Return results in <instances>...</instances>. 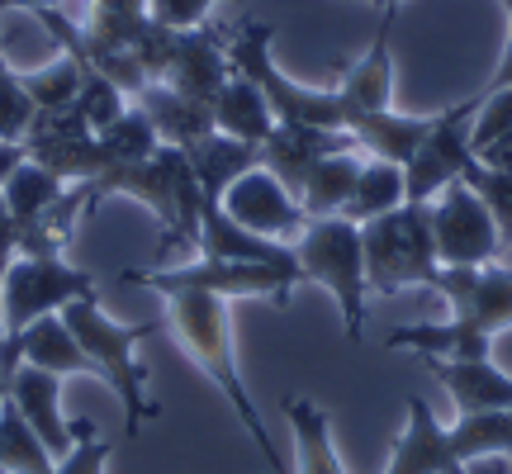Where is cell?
Here are the masks:
<instances>
[{
    "label": "cell",
    "mask_w": 512,
    "mask_h": 474,
    "mask_svg": "<svg viewBox=\"0 0 512 474\" xmlns=\"http://www.w3.org/2000/svg\"><path fill=\"white\" fill-rule=\"evenodd\" d=\"M361 242H366V285L375 294H399V290H432L441 261H437V237H432V204H399L380 219L361 223Z\"/></svg>",
    "instance_id": "cell-7"
},
{
    "label": "cell",
    "mask_w": 512,
    "mask_h": 474,
    "mask_svg": "<svg viewBox=\"0 0 512 474\" xmlns=\"http://www.w3.org/2000/svg\"><path fill=\"white\" fill-rule=\"evenodd\" d=\"M427 365V375L441 380V389L456 399V413H508L512 408V375L503 365L489 361H446V356H418Z\"/></svg>",
    "instance_id": "cell-19"
},
{
    "label": "cell",
    "mask_w": 512,
    "mask_h": 474,
    "mask_svg": "<svg viewBox=\"0 0 512 474\" xmlns=\"http://www.w3.org/2000/svg\"><path fill=\"white\" fill-rule=\"evenodd\" d=\"M366 166V152H337V157H323L304 176V190H299V204L309 219H337L347 209L351 190H356V176Z\"/></svg>",
    "instance_id": "cell-27"
},
{
    "label": "cell",
    "mask_w": 512,
    "mask_h": 474,
    "mask_svg": "<svg viewBox=\"0 0 512 474\" xmlns=\"http://www.w3.org/2000/svg\"><path fill=\"white\" fill-rule=\"evenodd\" d=\"M10 403L19 408V418L29 422V432L38 437V446L53 460L72 456V422L62 418V375L38 370V365H19L10 375Z\"/></svg>",
    "instance_id": "cell-16"
},
{
    "label": "cell",
    "mask_w": 512,
    "mask_h": 474,
    "mask_svg": "<svg viewBox=\"0 0 512 474\" xmlns=\"http://www.w3.org/2000/svg\"><path fill=\"white\" fill-rule=\"evenodd\" d=\"M294 261L299 275L323 285L342 309V328L347 342L366 337V242H361V223L351 219H309V228L294 242Z\"/></svg>",
    "instance_id": "cell-6"
},
{
    "label": "cell",
    "mask_w": 512,
    "mask_h": 474,
    "mask_svg": "<svg viewBox=\"0 0 512 474\" xmlns=\"http://www.w3.org/2000/svg\"><path fill=\"white\" fill-rule=\"evenodd\" d=\"M0 474H57V460L10 403V370H0Z\"/></svg>",
    "instance_id": "cell-29"
},
{
    "label": "cell",
    "mask_w": 512,
    "mask_h": 474,
    "mask_svg": "<svg viewBox=\"0 0 512 474\" xmlns=\"http://www.w3.org/2000/svg\"><path fill=\"white\" fill-rule=\"evenodd\" d=\"M508 5V48H503V57H498L494 76H489V86L484 91H498V86H512V0H503Z\"/></svg>",
    "instance_id": "cell-42"
},
{
    "label": "cell",
    "mask_w": 512,
    "mask_h": 474,
    "mask_svg": "<svg viewBox=\"0 0 512 474\" xmlns=\"http://www.w3.org/2000/svg\"><path fill=\"white\" fill-rule=\"evenodd\" d=\"M72 456L57 460V474H105V460H110V446L100 441V432H95L91 418H76L72 422Z\"/></svg>",
    "instance_id": "cell-37"
},
{
    "label": "cell",
    "mask_w": 512,
    "mask_h": 474,
    "mask_svg": "<svg viewBox=\"0 0 512 474\" xmlns=\"http://www.w3.org/2000/svg\"><path fill=\"white\" fill-rule=\"evenodd\" d=\"M271 38L275 29L271 24H261V19H247L238 34L228 38V62H233V72L247 76L261 86L266 95V105H271L275 124H309V128H347L351 124V110L347 100L332 91H318V86H299L290 76L275 67L271 57Z\"/></svg>",
    "instance_id": "cell-8"
},
{
    "label": "cell",
    "mask_w": 512,
    "mask_h": 474,
    "mask_svg": "<svg viewBox=\"0 0 512 474\" xmlns=\"http://www.w3.org/2000/svg\"><path fill=\"white\" fill-rule=\"evenodd\" d=\"M162 299H166V328L176 332V342L185 347V356H190V361L200 365L204 375L223 389V399L233 403V413L242 418L247 437L256 441V451H261V460L271 465V474H294L290 465L280 460L271 432H266V422H261L252 394H247V384H242V375H238L233 313H228L233 299L209 294V290H171V294H162Z\"/></svg>",
    "instance_id": "cell-2"
},
{
    "label": "cell",
    "mask_w": 512,
    "mask_h": 474,
    "mask_svg": "<svg viewBox=\"0 0 512 474\" xmlns=\"http://www.w3.org/2000/svg\"><path fill=\"white\" fill-rule=\"evenodd\" d=\"M81 200L86 209L105 200V195H128L143 209H152V219L162 223V252L171 247H195L200 242V219H204V195L200 181L190 171V157L181 147H157L147 162H124L110 166L105 176L95 181H81Z\"/></svg>",
    "instance_id": "cell-3"
},
{
    "label": "cell",
    "mask_w": 512,
    "mask_h": 474,
    "mask_svg": "<svg viewBox=\"0 0 512 474\" xmlns=\"http://www.w3.org/2000/svg\"><path fill=\"white\" fill-rule=\"evenodd\" d=\"M432 237H437L441 266H489L503 252V233L489 204L465 181H451L432 200Z\"/></svg>",
    "instance_id": "cell-12"
},
{
    "label": "cell",
    "mask_w": 512,
    "mask_h": 474,
    "mask_svg": "<svg viewBox=\"0 0 512 474\" xmlns=\"http://www.w3.org/2000/svg\"><path fill=\"white\" fill-rule=\"evenodd\" d=\"M200 256L209 261H261V266H285V271H299L290 242H271L261 233H247L238 219L223 214V204H204L200 219Z\"/></svg>",
    "instance_id": "cell-21"
},
{
    "label": "cell",
    "mask_w": 512,
    "mask_h": 474,
    "mask_svg": "<svg viewBox=\"0 0 512 474\" xmlns=\"http://www.w3.org/2000/svg\"><path fill=\"white\" fill-rule=\"evenodd\" d=\"M370 5H375V10H399L403 0H370Z\"/></svg>",
    "instance_id": "cell-45"
},
{
    "label": "cell",
    "mask_w": 512,
    "mask_h": 474,
    "mask_svg": "<svg viewBox=\"0 0 512 474\" xmlns=\"http://www.w3.org/2000/svg\"><path fill=\"white\" fill-rule=\"evenodd\" d=\"M19 81H24V91H29V100H34L38 110H72L76 91L86 81V62L57 53V62L38 67V72H19Z\"/></svg>",
    "instance_id": "cell-32"
},
{
    "label": "cell",
    "mask_w": 512,
    "mask_h": 474,
    "mask_svg": "<svg viewBox=\"0 0 512 474\" xmlns=\"http://www.w3.org/2000/svg\"><path fill=\"white\" fill-rule=\"evenodd\" d=\"M214 128L228 133V138H238V143H256V147L266 143L275 133V114H271V105H266L261 86L238 72L228 76V86H223L219 100H214Z\"/></svg>",
    "instance_id": "cell-26"
},
{
    "label": "cell",
    "mask_w": 512,
    "mask_h": 474,
    "mask_svg": "<svg viewBox=\"0 0 512 474\" xmlns=\"http://www.w3.org/2000/svg\"><path fill=\"white\" fill-rule=\"evenodd\" d=\"M0 72H10V62H5V53H0Z\"/></svg>",
    "instance_id": "cell-47"
},
{
    "label": "cell",
    "mask_w": 512,
    "mask_h": 474,
    "mask_svg": "<svg viewBox=\"0 0 512 474\" xmlns=\"http://www.w3.org/2000/svg\"><path fill=\"white\" fill-rule=\"evenodd\" d=\"M100 143H105V152H110L114 166H124V162H147V157L162 147V138H157L152 119H147L138 105H128V110L100 133Z\"/></svg>",
    "instance_id": "cell-33"
},
{
    "label": "cell",
    "mask_w": 512,
    "mask_h": 474,
    "mask_svg": "<svg viewBox=\"0 0 512 474\" xmlns=\"http://www.w3.org/2000/svg\"><path fill=\"white\" fill-rule=\"evenodd\" d=\"M34 119H38V105L29 100L19 72L15 67L0 72V143H24L29 128H34Z\"/></svg>",
    "instance_id": "cell-36"
},
{
    "label": "cell",
    "mask_w": 512,
    "mask_h": 474,
    "mask_svg": "<svg viewBox=\"0 0 512 474\" xmlns=\"http://www.w3.org/2000/svg\"><path fill=\"white\" fill-rule=\"evenodd\" d=\"M228 76H233V62H228L223 38L200 24V29H185V34L176 38L171 72H166V81H157V86H171L176 95L214 110V100H219V91L228 86Z\"/></svg>",
    "instance_id": "cell-17"
},
{
    "label": "cell",
    "mask_w": 512,
    "mask_h": 474,
    "mask_svg": "<svg viewBox=\"0 0 512 474\" xmlns=\"http://www.w3.org/2000/svg\"><path fill=\"white\" fill-rule=\"evenodd\" d=\"M479 166H489V171H512V128L503 133V138H494V143H484L475 152Z\"/></svg>",
    "instance_id": "cell-41"
},
{
    "label": "cell",
    "mask_w": 512,
    "mask_h": 474,
    "mask_svg": "<svg viewBox=\"0 0 512 474\" xmlns=\"http://www.w3.org/2000/svg\"><path fill=\"white\" fill-rule=\"evenodd\" d=\"M460 181H465L479 200L489 204L498 233H503V247H512V171H489V166L470 162L465 171H460Z\"/></svg>",
    "instance_id": "cell-34"
},
{
    "label": "cell",
    "mask_w": 512,
    "mask_h": 474,
    "mask_svg": "<svg viewBox=\"0 0 512 474\" xmlns=\"http://www.w3.org/2000/svg\"><path fill=\"white\" fill-rule=\"evenodd\" d=\"M432 290L446 294V323H408L384 337L389 351L446 356V361H489L494 337L512 328V266H441Z\"/></svg>",
    "instance_id": "cell-1"
},
{
    "label": "cell",
    "mask_w": 512,
    "mask_h": 474,
    "mask_svg": "<svg viewBox=\"0 0 512 474\" xmlns=\"http://www.w3.org/2000/svg\"><path fill=\"white\" fill-rule=\"evenodd\" d=\"M304 275L285 271V266H261V261H185L171 271H152V266H133L124 271V285H143V290L171 294V290H209L223 299H271V304H290L294 285Z\"/></svg>",
    "instance_id": "cell-9"
},
{
    "label": "cell",
    "mask_w": 512,
    "mask_h": 474,
    "mask_svg": "<svg viewBox=\"0 0 512 474\" xmlns=\"http://www.w3.org/2000/svg\"><path fill=\"white\" fill-rule=\"evenodd\" d=\"M133 105L152 119L157 138H162L166 147H181L185 152V147H195L200 138L214 133V110H209V105H195V100H185V95H176L171 86H147Z\"/></svg>",
    "instance_id": "cell-23"
},
{
    "label": "cell",
    "mask_w": 512,
    "mask_h": 474,
    "mask_svg": "<svg viewBox=\"0 0 512 474\" xmlns=\"http://www.w3.org/2000/svg\"><path fill=\"white\" fill-rule=\"evenodd\" d=\"M124 110H128V95L119 91L114 81H105L100 72L86 67V81H81V91H76V114H81L95 133H105Z\"/></svg>",
    "instance_id": "cell-35"
},
{
    "label": "cell",
    "mask_w": 512,
    "mask_h": 474,
    "mask_svg": "<svg viewBox=\"0 0 512 474\" xmlns=\"http://www.w3.org/2000/svg\"><path fill=\"white\" fill-rule=\"evenodd\" d=\"M19 365L53 370L62 380H67V375H95L91 356L76 347V337H72V328L62 323V313H48V318L29 323L19 337H5V342H0V370L15 375Z\"/></svg>",
    "instance_id": "cell-18"
},
{
    "label": "cell",
    "mask_w": 512,
    "mask_h": 474,
    "mask_svg": "<svg viewBox=\"0 0 512 474\" xmlns=\"http://www.w3.org/2000/svg\"><path fill=\"white\" fill-rule=\"evenodd\" d=\"M0 342H5V313H0Z\"/></svg>",
    "instance_id": "cell-46"
},
{
    "label": "cell",
    "mask_w": 512,
    "mask_h": 474,
    "mask_svg": "<svg viewBox=\"0 0 512 474\" xmlns=\"http://www.w3.org/2000/svg\"><path fill=\"white\" fill-rule=\"evenodd\" d=\"M285 418L294 427V474H347L337 441H332V418L313 399H285Z\"/></svg>",
    "instance_id": "cell-25"
},
{
    "label": "cell",
    "mask_w": 512,
    "mask_h": 474,
    "mask_svg": "<svg viewBox=\"0 0 512 474\" xmlns=\"http://www.w3.org/2000/svg\"><path fill=\"white\" fill-rule=\"evenodd\" d=\"M0 195H5V204H10V214H15L19 228H29V223H38L67 195V181L53 176V171H43L38 162H24L10 181L0 185Z\"/></svg>",
    "instance_id": "cell-31"
},
{
    "label": "cell",
    "mask_w": 512,
    "mask_h": 474,
    "mask_svg": "<svg viewBox=\"0 0 512 474\" xmlns=\"http://www.w3.org/2000/svg\"><path fill=\"white\" fill-rule=\"evenodd\" d=\"M399 204H408V176H403V166L366 157L361 176H356V190H351L347 209H342V219L370 223V219H380V214H389V209H399Z\"/></svg>",
    "instance_id": "cell-30"
},
{
    "label": "cell",
    "mask_w": 512,
    "mask_h": 474,
    "mask_svg": "<svg viewBox=\"0 0 512 474\" xmlns=\"http://www.w3.org/2000/svg\"><path fill=\"white\" fill-rule=\"evenodd\" d=\"M152 15H147V0H91V19H86V67L100 53H119L133 48Z\"/></svg>",
    "instance_id": "cell-28"
},
{
    "label": "cell",
    "mask_w": 512,
    "mask_h": 474,
    "mask_svg": "<svg viewBox=\"0 0 512 474\" xmlns=\"http://www.w3.org/2000/svg\"><path fill=\"white\" fill-rule=\"evenodd\" d=\"M62 323L72 328L76 347L91 356L95 365V380H105L114 389V399L124 403V427L128 437L143 432V422L162 418V403L152 399L147 389V365L138 361V342H147L152 332L166 328V318H152V323H119L110 313L100 309V299L86 294V299H72L62 309Z\"/></svg>",
    "instance_id": "cell-4"
},
{
    "label": "cell",
    "mask_w": 512,
    "mask_h": 474,
    "mask_svg": "<svg viewBox=\"0 0 512 474\" xmlns=\"http://www.w3.org/2000/svg\"><path fill=\"white\" fill-rule=\"evenodd\" d=\"M494 456H512V408L508 413H470L446 427L422 394H408V427H403L384 474H470L475 460Z\"/></svg>",
    "instance_id": "cell-5"
},
{
    "label": "cell",
    "mask_w": 512,
    "mask_h": 474,
    "mask_svg": "<svg viewBox=\"0 0 512 474\" xmlns=\"http://www.w3.org/2000/svg\"><path fill=\"white\" fill-rule=\"evenodd\" d=\"M394 15H399V10H384L380 34L370 38L366 57H361V62H351L347 76L337 81V95L347 100L351 119H361V114H380V110H394V57H389ZM347 133H351V124H347Z\"/></svg>",
    "instance_id": "cell-20"
},
{
    "label": "cell",
    "mask_w": 512,
    "mask_h": 474,
    "mask_svg": "<svg viewBox=\"0 0 512 474\" xmlns=\"http://www.w3.org/2000/svg\"><path fill=\"white\" fill-rule=\"evenodd\" d=\"M214 5H223V0H147V15L166 24V29L185 34V29H200Z\"/></svg>",
    "instance_id": "cell-39"
},
{
    "label": "cell",
    "mask_w": 512,
    "mask_h": 474,
    "mask_svg": "<svg viewBox=\"0 0 512 474\" xmlns=\"http://www.w3.org/2000/svg\"><path fill=\"white\" fill-rule=\"evenodd\" d=\"M24 152H29V162L62 176L67 185L95 181V176H105L114 166L105 143H100V133L76 114V105L72 110H38L34 128L24 138Z\"/></svg>",
    "instance_id": "cell-13"
},
{
    "label": "cell",
    "mask_w": 512,
    "mask_h": 474,
    "mask_svg": "<svg viewBox=\"0 0 512 474\" xmlns=\"http://www.w3.org/2000/svg\"><path fill=\"white\" fill-rule=\"evenodd\" d=\"M15 256H19V223H15V214H10L5 195H0V275L10 271Z\"/></svg>",
    "instance_id": "cell-40"
},
{
    "label": "cell",
    "mask_w": 512,
    "mask_h": 474,
    "mask_svg": "<svg viewBox=\"0 0 512 474\" xmlns=\"http://www.w3.org/2000/svg\"><path fill=\"white\" fill-rule=\"evenodd\" d=\"M38 5H57V0H0V10H38Z\"/></svg>",
    "instance_id": "cell-44"
},
{
    "label": "cell",
    "mask_w": 512,
    "mask_h": 474,
    "mask_svg": "<svg viewBox=\"0 0 512 474\" xmlns=\"http://www.w3.org/2000/svg\"><path fill=\"white\" fill-rule=\"evenodd\" d=\"M29 162V152H24V143H0V185L15 176L19 166Z\"/></svg>",
    "instance_id": "cell-43"
},
{
    "label": "cell",
    "mask_w": 512,
    "mask_h": 474,
    "mask_svg": "<svg viewBox=\"0 0 512 474\" xmlns=\"http://www.w3.org/2000/svg\"><path fill=\"white\" fill-rule=\"evenodd\" d=\"M337 152H361V143L351 138L347 128H309V124H275V133L261 143V166L271 171L285 190H304V176L323 157Z\"/></svg>",
    "instance_id": "cell-15"
},
{
    "label": "cell",
    "mask_w": 512,
    "mask_h": 474,
    "mask_svg": "<svg viewBox=\"0 0 512 474\" xmlns=\"http://www.w3.org/2000/svg\"><path fill=\"white\" fill-rule=\"evenodd\" d=\"M427 133H432V119H422V114L380 110V114H361V119H351V138L361 143L366 157L399 162V166L413 162V152L422 147Z\"/></svg>",
    "instance_id": "cell-24"
},
{
    "label": "cell",
    "mask_w": 512,
    "mask_h": 474,
    "mask_svg": "<svg viewBox=\"0 0 512 474\" xmlns=\"http://www.w3.org/2000/svg\"><path fill=\"white\" fill-rule=\"evenodd\" d=\"M86 294H95V275L72 266L67 256H15L10 271L0 275L5 337H19L29 323L62 313L72 299H86Z\"/></svg>",
    "instance_id": "cell-10"
},
{
    "label": "cell",
    "mask_w": 512,
    "mask_h": 474,
    "mask_svg": "<svg viewBox=\"0 0 512 474\" xmlns=\"http://www.w3.org/2000/svg\"><path fill=\"white\" fill-rule=\"evenodd\" d=\"M185 157H190V171H195V181H200V195L204 204H223V190L247 176L252 166H261V147L256 143H238V138H228V133H209L200 138L195 147H185Z\"/></svg>",
    "instance_id": "cell-22"
},
{
    "label": "cell",
    "mask_w": 512,
    "mask_h": 474,
    "mask_svg": "<svg viewBox=\"0 0 512 474\" xmlns=\"http://www.w3.org/2000/svg\"><path fill=\"white\" fill-rule=\"evenodd\" d=\"M512 128V86H498V91H484V100H479L475 110V124H470V147H484L494 143V138H503Z\"/></svg>",
    "instance_id": "cell-38"
},
{
    "label": "cell",
    "mask_w": 512,
    "mask_h": 474,
    "mask_svg": "<svg viewBox=\"0 0 512 474\" xmlns=\"http://www.w3.org/2000/svg\"><path fill=\"white\" fill-rule=\"evenodd\" d=\"M484 91L460 100L451 110L432 114V133L422 138V147L413 152V162L403 166L408 176V200L413 204H432L451 181H460V171L475 162V147H470V124H475V110Z\"/></svg>",
    "instance_id": "cell-11"
},
{
    "label": "cell",
    "mask_w": 512,
    "mask_h": 474,
    "mask_svg": "<svg viewBox=\"0 0 512 474\" xmlns=\"http://www.w3.org/2000/svg\"><path fill=\"white\" fill-rule=\"evenodd\" d=\"M223 214L238 219L247 233H261V237H271V242H290V247L309 228V214H304L299 195L285 190L266 166H252L247 176H238V181L223 190Z\"/></svg>",
    "instance_id": "cell-14"
}]
</instances>
